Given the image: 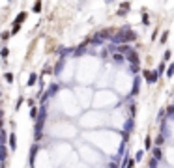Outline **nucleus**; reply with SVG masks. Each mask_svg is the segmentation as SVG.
<instances>
[{
  "mask_svg": "<svg viewBox=\"0 0 174 168\" xmlns=\"http://www.w3.org/2000/svg\"><path fill=\"white\" fill-rule=\"evenodd\" d=\"M114 39H116V41H120V43H127V41H135L137 35H135V32L127 30V32H120V35H116Z\"/></svg>",
  "mask_w": 174,
  "mask_h": 168,
  "instance_id": "f257e3e1",
  "label": "nucleus"
},
{
  "mask_svg": "<svg viewBox=\"0 0 174 168\" xmlns=\"http://www.w3.org/2000/svg\"><path fill=\"white\" fill-rule=\"evenodd\" d=\"M144 77H146L148 82H155V80H157V73H155V71H144Z\"/></svg>",
  "mask_w": 174,
  "mask_h": 168,
  "instance_id": "f03ea898",
  "label": "nucleus"
},
{
  "mask_svg": "<svg viewBox=\"0 0 174 168\" xmlns=\"http://www.w3.org/2000/svg\"><path fill=\"white\" fill-rule=\"evenodd\" d=\"M126 58H127V60H129V62H133V64H135V65H137V64H139V54H137V52H135V50H131V52H129V54H127V56H126Z\"/></svg>",
  "mask_w": 174,
  "mask_h": 168,
  "instance_id": "7ed1b4c3",
  "label": "nucleus"
},
{
  "mask_svg": "<svg viewBox=\"0 0 174 168\" xmlns=\"http://www.w3.org/2000/svg\"><path fill=\"white\" fill-rule=\"evenodd\" d=\"M118 50H120V52L124 54V56H127V54H129V52H131L133 49L129 47V45H120V47H118Z\"/></svg>",
  "mask_w": 174,
  "mask_h": 168,
  "instance_id": "20e7f679",
  "label": "nucleus"
},
{
  "mask_svg": "<svg viewBox=\"0 0 174 168\" xmlns=\"http://www.w3.org/2000/svg\"><path fill=\"white\" fill-rule=\"evenodd\" d=\"M127 11H129V2L122 4V8L118 9V15H124V13H127Z\"/></svg>",
  "mask_w": 174,
  "mask_h": 168,
  "instance_id": "39448f33",
  "label": "nucleus"
},
{
  "mask_svg": "<svg viewBox=\"0 0 174 168\" xmlns=\"http://www.w3.org/2000/svg\"><path fill=\"white\" fill-rule=\"evenodd\" d=\"M112 60H114V62H118V64H122V62H126V56H122V54H114V56H112Z\"/></svg>",
  "mask_w": 174,
  "mask_h": 168,
  "instance_id": "423d86ee",
  "label": "nucleus"
},
{
  "mask_svg": "<svg viewBox=\"0 0 174 168\" xmlns=\"http://www.w3.org/2000/svg\"><path fill=\"white\" fill-rule=\"evenodd\" d=\"M34 11H41V0H38V2H36V6L32 8Z\"/></svg>",
  "mask_w": 174,
  "mask_h": 168,
  "instance_id": "0eeeda50",
  "label": "nucleus"
},
{
  "mask_svg": "<svg viewBox=\"0 0 174 168\" xmlns=\"http://www.w3.org/2000/svg\"><path fill=\"white\" fill-rule=\"evenodd\" d=\"M0 54H2V56H4V58H8V54H9V50H8V47H6V49H2V52H0Z\"/></svg>",
  "mask_w": 174,
  "mask_h": 168,
  "instance_id": "6e6552de",
  "label": "nucleus"
},
{
  "mask_svg": "<svg viewBox=\"0 0 174 168\" xmlns=\"http://www.w3.org/2000/svg\"><path fill=\"white\" fill-rule=\"evenodd\" d=\"M34 82H36V75H30V80H28V84H30V86H32Z\"/></svg>",
  "mask_w": 174,
  "mask_h": 168,
  "instance_id": "1a4fd4ad",
  "label": "nucleus"
},
{
  "mask_svg": "<svg viewBox=\"0 0 174 168\" xmlns=\"http://www.w3.org/2000/svg\"><path fill=\"white\" fill-rule=\"evenodd\" d=\"M153 155H155V159H159V157H161V151H159V150H153Z\"/></svg>",
  "mask_w": 174,
  "mask_h": 168,
  "instance_id": "9d476101",
  "label": "nucleus"
},
{
  "mask_svg": "<svg viewBox=\"0 0 174 168\" xmlns=\"http://www.w3.org/2000/svg\"><path fill=\"white\" fill-rule=\"evenodd\" d=\"M30 116H32V118H36V116H38V108H32V112H30Z\"/></svg>",
  "mask_w": 174,
  "mask_h": 168,
  "instance_id": "9b49d317",
  "label": "nucleus"
},
{
  "mask_svg": "<svg viewBox=\"0 0 174 168\" xmlns=\"http://www.w3.org/2000/svg\"><path fill=\"white\" fill-rule=\"evenodd\" d=\"M167 35H168L167 32H165V34H163V35H161V43H165V41H167Z\"/></svg>",
  "mask_w": 174,
  "mask_h": 168,
  "instance_id": "f8f14e48",
  "label": "nucleus"
},
{
  "mask_svg": "<svg viewBox=\"0 0 174 168\" xmlns=\"http://www.w3.org/2000/svg\"><path fill=\"white\" fill-rule=\"evenodd\" d=\"M167 75H168V77H170V75H174V65H172V67L167 71Z\"/></svg>",
  "mask_w": 174,
  "mask_h": 168,
  "instance_id": "ddd939ff",
  "label": "nucleus"
},
{
  "mask_svg": "<svg viewBox=\"0 0 174 168\" xmlns=\"http://www.w3.org/2000/svg\"><path fill=\"white\" fill-rule=\"evenodd\" d=\"M0 129H2V120H0Z\"/></svg>",
  "mask_w": 174,
  "mask_h": 168,
  "instance_id": "4468645a",
  "label": "nucleus"
},
{
  "mask_svg": "<svg viewBox=\"0 0 174 168\" xmlns=\"http://www.w3.org/2000/svg\"><path fill=\"white\" fill-rule=\"evenodd\" d=\"M0 116H2V112H0Z\"/></svg>",
  "mask_w": 174,
  "mask_h": 168,
  "instance_id": "2eb2a0df",
  "label": "nucleus"
}]
</instances>
